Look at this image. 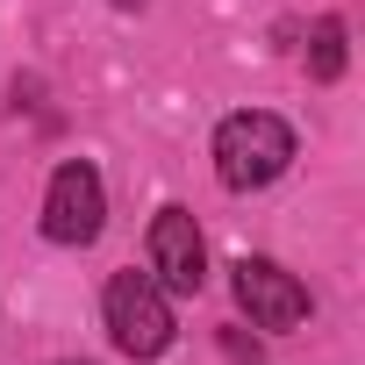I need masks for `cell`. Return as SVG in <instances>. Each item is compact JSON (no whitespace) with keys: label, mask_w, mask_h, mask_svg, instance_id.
<instances>
[{"label":"cell","mask_w":365,"mask_h":365,"mask_svg":"<svg viewBox=\"0 0 365 365\" xmlns=\"http://www.w3.org/2000/svg\"><path fill=\"white\" fill-rule=\"evenodd\" d=\"M58 365H86V358H58Z\"/></svg>","instance_id":"8"},{"label":"cell","mask_w":365,"mask_h":365,"mask_svg":"<svg viewBox=\"0 0 365 365\" xmlns=\"http://www.w3.org/2000/svg\"><path fill=\"white\" fill-rule=\"evenodd\" d=\"M294 129L272 115V108H237V115H222L215 122V143H208V158H215V179L230 194H258V187H272V179L294 165Z\"/></svg>","instance_id":"1"},{"label":"cell","mask_w":365,"mask_h":365,"mask_svg":"<svg viewBox=\"0 0 365 365\" xmlns=\"http://www.w3.org/2000/svg\"><path fill=\"white\" fill-rule=\"evenodd\" d=\"M43 237L65 244V251H86L108 222V187H101V165L93 158H65L51 172V187H43Z\"/></svg>","instance_id":"3"},{"label":"cell","mask_w":365,"mask_h":365,"mask_svg":"<svg viewBox=\"0 0 365 365\" xmlns=\"http://www.w3.org/2000/svg\"><path fill=\"white\" fill-rule=\"evenodd\" d=\"M344 36H351V29H344L336 15H322V22L308 29V79H322V86H329V79L344 72V58H351V43H344Z\"/></svg>","instance_id":"6"},{"label":"cell","mask_w":365,"mask_h":365,"mask_svg":"<svg viewBox=\"0 0 365 365\" xmlns=\"http://www.w3.org/2000/svg\"><path fill=\"white\" fill-rule=\"evenodd\" d=\"M150 279L165 294H201L208 287V244H201V222L187 208L150 215Z\"/></svg>","instance_id":"5"},{"label":"cell","mask_w":365,"mask_h":365,"mask_svg":"<svg viewBox=\"0 0 365 365\" xmlns=\"http://www.w3.org/2000/svg\"><path fill=\"white\" fill-rule=\"evenodd\" d=\"M101 322H108V336H115V351H129V358H165L172 351V301H165V287L150 279V272H115L108 287H101Z\"/></svg>","instance_id":"2"},{"label":"cell","mask_w":365,"mask_h":365,"mask_svg":"<svg viewBox=\"0 0 365 365\" xmlns=\"http://www.w3.org/2000/svg\"><path fill=\"white\" fill-rule=\"evenodd\" d=\"M115 8H143V0H115Z\"/></svg>","instance_id":"7"},{"label":"cell","mask_w":365,"mask_h":365,"mask_svg":"<svg viewBox=\"0 0 365 365\" xmlns=\"http://www.w3.org/2000/svg\"><path fill=\"white\" fill-rule=\"evenodd\" d=\"M230 294L251 315V329H294V322H308V287L279 258H237L230 265Z\"/></svg>","instance_id":"4"}]
</instances>
